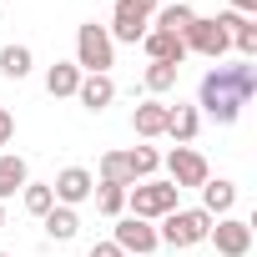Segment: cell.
I'll use <instances>...</instances> for the list:
<instances>
[{"label": "cell", "instance_id": "obj_25", "mask_svg": "<svg viewBox=\"0 0 257 257\" xmlns=\"http://www.w3.org/2000/svg\"><path fill=\"white\" fill-rule=\"evenodd\" d=\"M126 167H132L137 182H152V172L162 167V157H157L152 147H132V152H126Z\"/></svg>", "mask_w": 257, "mask_h": 257}, {"label": "cell", "instance_id": "obj_18", "mask_svg": "<svg viewBox=\"0 0 257 257\" xmlns=\"http://www.w3.org/2000/svg\"><path fill=\"white\" fill-rule=\"evenodd\" d=\"M76 86H81V66L76 61H56L46 71V91L51 96H76Z\"/></svg>", "mask_w": 257, "mask_h": 257}, {"label": "cell", "instance_id": "obj_21", "mask_svg": "<svg viewBox=\"0 0 257 257\" xmlns=\"http://www.w3.org/2000/svg\"><path fill=\"white\" fill-rule=\"evenodd\" d=\"M96 212H106V217H121L126 212V187H116V182H96Z\"/></svg>", "mask_w": 257, "mask_h": 257}, {"label": "cell", "instance_id": "obj_22", "mask_svg": "<svg viewBox=\"0 0 257 257\" xmlns=\"http://www.w3.org/2000/svg\"><path fill=\"white\" fill-rule=\"evenodd\" d=\"M101 182H116V187H137L132 167H126V152H106V157H101Z\"/></svg>", "mask_w": 257, "mask_h": 257}, {"label": "cell", "instance_id": "obj_29", "mask_svg": "<svg viewBox=\"0 0 257 257\" xmlns=\"http://www.w3.org/2000/svg\"><path fill=\"white\" fill-rule=\"evenodd\" d=\"M0 227H6V202H0Z\"/></svg>", "mask_w": 257, "mask_h": 257}, {"label": "cell", "instance_id": "obj_10", "mask_svg": "<svg viewBox=\"0 0 257 257\" xmlns=\"http://www.w3.org/2000/svg\"><path fill=\"white\" fill-rule=\"evenodd\" d=\"M91 192H96V177H91L86 167H66V172L51 182V197H56V207H81Z\"/></svg>", "mask_w": 257, "mask_h": 257}, {"label": "cell", "instance_id": "obj_4", "mask_svg": "<svg viewBox=\"0 0 257 257\" xmlns=\"http://www.w3.org/2000/svg\"><path fill=\"white\" fill-rule=\"evenodd\" d=\"M207 232H212V217H207L202 207H177V212H167L162 227H157V237H162L167 247H197V242H207Z\"/></svg>", "mask_w": 257, "mask_h": 257}, {"label": "cell", "instance_id": "obj_6", "mask_svg": "<svg viewBox=\"0 0 257 257\" xmlns=\"http://www.w3.org/2000/svg\"><path fill=\"white\" fill-rule=\"evenodd\" d=\"M182 41H187V56L197 51V56H207L212 66H217V61L232 51V36H227L222 16H197V21L187 26V36H182Z\"/></svg>", "mask_w": 257, "mask_h": 257}, {"label": "cell", "instance_id": "obj_12", "mask_svg": "<svg viewBox=\"0 0 257 257\" xmlns=\"http://www.w3.org/2000/svg\"><path fill=\"white\" fill-rule=\"evenodd\" d=\"M76 101H81L86 111H106V106L116 101V81H111V76H81Z\"/></svg>", "mask_w": 257, "mask_h": 257}, {"label": "cell", "instance_id": "obj_19", "mask_svg": "<svg viewBox=\"0 0 257 257\" xmlns=\"http://www.w3.org/2000/svg\"><path fill=\"white\" fill-rule=\"evenodd\" d=\"M31 66H36L31 46H6V51H0V76H11V81H26V76H31Z\"/></svg>", "mask_w": 257, "mask_h": 257}, {"label": "cell", "instance_id": "obj_13", "mask_svg": "<svg viewBox=\"0 0 257 257\" xmlns=\"http://www.w3.org/2000/svg\"><path fill=\"white\" fill-rule=\"evenodd\" d=\"M232 207H237V182H227V177L202 182V212L207 217H227Z\"/></svg>", "mask_w": 257, "mask_h": 257}, {"label": "cell", "instance_id": "obj_26", "mask_svg": "<svg viewBox=\"0 0 257 257\" xmlns=\"http://www.w3.org/2000/svg\"><path fill=\"white\" fill-rule=\"evenodd\" d=\"M11 137H16V116L0 106V147H11Z\"/></svg>", "mask_w": 257, "mask_h": 257}, {"label": "cell", "instance_id": "obj_27", "mask_svg": "<svg viewBox=\"0 0 257 257\" xmlns=\"http://www.w3.org/2000/svg\"><path fill=\"white\" fill-rule=\"evenodd\" d=\"M91 257H126V252H121L116 242H96V247H91Z\"/></svg>", "mask_w": 257, "mask_h": 257}, {"label": "cell", "instance_id": "obj_3", "mask_svg": "<svg viewBox=\"0 0 257 257\" xmlns=\"http://www.w3.org/2000/svg\"><path fill=\"white\" fill-rule=\"evenodd\" d=\"M177 187L172 182H137L126 187V217H142V222H162L167 212H177Z\"/></svg>", "mask_w": 257, "mask_h": 257}, {"label": "cell", "instance_id": "obj_5", "mask_svg": "<svg viewBox=\"0 0 257 257\" xmlns=\"http://www.w3.org/2000/svg\"><path fill=\"white\" fill-rule=\"evenodd\" d=\"M157 6H162V0H116L106 36H111V41H126V46H137V41L152 31V16H157Z\"/></svg>", "mask_w": 257, "mask_h": 257}, {"label": "cell", "instance_id": "obj_24", "mask_svg": "<svg viewBox=\"0 0 257 257\" xmlns=\"http://www.w3.org/2000/svg\"><path fill=\"white\" fill-rule=\"evenodd\" d=\"M21 202H26V212H31V217H46V212L56 207V197H51V187H46V182H26V187H21Z\"/></svg>", "mask_w": 257, "mask_h": 257}, {"label": "cell", "instance_id": "obj_15", "mask_svg": "<svg viewBox=\"0 0 257 257\" xmlns=\"http://www.w3.org/2000/svg\"><path fill=\"white\" fill-rule=\"evenodd\" d=\"M26 182H31V167H26V157L6 152V157H0V202H11V197H16Z\"/></svg>", "mask_w": 257, "mask_h": 257}, {"label": "cell", "instance_id": "obj_11", "mask_svg": "<svg viewBox=\"0 0 257 257\" xmlns=\"http://www.w3.org/2000/svg\"><path fill=\"white\" fill-rule=\"evenodd\" d=\"M142 46H147L152 61H167V66H182V61H187V41H182V36H167V31H157V26L142 36Z\"/></svg>", "mask_w": 257, "mask_h": 257}, {"label": "cell", "instance_id": "obj_7", "mask_svg": "<svg viewBox=\"0 0 257 257\" xmlns=\"http://www.w3.org/2000/svg\"><path fill=\"white\" fill-rule=\"evenodd\" d=\"M111 242H116L126 257H152V252L162 247L157 227H152V222H142V217H116V227H111Z\"/></svg>", "mask_w": 257, "mask_h": 257}, {"label": "cell", "instance_id": "obj_23", "mask_svg": "<svg viewBox=\"0 0 257 257\" xmlns=\"http://www.w3.org/2000/svg\"><path fill=\"white\" fill-rule=\"evenodd\" d=\"M177 71H182V66H167V61H152V66L142 71V81H147V91H152V96H162V91H172V86H177Z\"/></svg>", "mask_w": 257, "mask_h": 257}, {"label": "cell", "instance_id": "obj_20", "mask_svg": "<svg viewBox=\"0 0 257 257\" xmlns=\"http://www.w3.org/2000/svg\"><path fill=\"white\" fill-rule=\"evenodd\" d=\"M192 21H197L192 6H157V31H167V36H187Z\"/></svg>", "mask_w": 257, "mask_h": 257}, {"label": "cell", "instance_id": "obj_8", "mask_svg": "<svg viewBox=\"0 0 257 257\" xmlns=\"http://www.w3.org/2000/svg\"><path fill=\"white\" fill-rule=\"evenodd\" d=\"M207 242H212L222 257H247V252H252V222H242V217H212Z\"/></svg>", "mask_w": 257, "mask_h": 257}, {"label": "cell", "instance_id": "obj_30", "mask_svg": "<svg viewBox=\"0 0 257 257\" xmlns=\"http://www.w3.org/2000/svg\"><path fill=\"white\" fill-rule=\"evenodd\" d=\"M0 257H16V252H0Z\"/></svg>", "mask_w": 257, "mask_h": 257}, {"label": "cell", "instance_id": "obj_9", "mask_svg": "<svg viewBox=\"0 0 257 257\" xmlns=\"http://www.w3.org/2000/svg\"><path fill=\"white\" fill-rule=\"evenodd\" d=\"M167 182L177 187V192H187V187H202V182H212V167H207V157L202 152H192V147H177L172 157H167Z\"/></svg>", "mask_w": 257, "mask_h": 257}, {"label": "cell", "instance_id": "obj_1", "mask_svg": "<svg viewBox=\"0 0 257 257\" xmlns=\"http://www.w3.org/2000/svg\"><path fill=\"white\" fill-rule=\"evenodd\" d=\"M257 91V66L252 61H242V66H212L207 76H202V111L207 116H217L222 126H232L237 116H242V106H247V96Z\"/></svg>", "mask_w": 257, "mask_h": 257}, {"label": "cell", "instance_id": "obj_16", "mask_svg": "<svg viewBox=\"0 0 257 257\" xmlns=\"http://www.w3.org/2000/svg\"><path fill=\"white\" fill-rule=\"evenodd\" d=\"M197 126H202L197 106H172V111H167V137H172L177 147H187V142L197 137Z\"/></svg>", "mask_w": 257, "mask_h": 257}, {"label": "cell", "instance_id": "obj_14", "mask_svg": "<svg viewBox=\"0 0 257 257\" xmlns=\"http://www.w3.org/2000/svg\"><path fill=\"white\" fill-rule=\"evenodd\" d=\"M167 111H172L167 101H142V106L132 111L137 137H147V142H152V137H167Z\"/></svg>", "mask_w": 257, "mask_h": 257}, {"label": "cell", "instance_id": "obj_17", "mask_svg": "<svg viewBox=\"0 0 257 257\" xmlns=\"http://www.w3.org/2000/svg\"><path fill=\"white\" fill-rule=\"evenodd\" d=\"M41 222H46V237H51V242H71V237L81 232V217H76V207H51Z\"/></svg>", "mask_w": 257, "mask_h": 257}, {"label": "cell", "instance_id": "obj_2", "mask_svg": "<svg viewBox=\"0 0 257 257\" xmlns=\"http://www.w3.org/2000/svg\"><path fill=\"white\" fill-rule=\"evenodd\" d=\"M76 66H81V76H111V66H116V41L106 36V26L86 21V26L76 31Z\"/></svg>", "mask_w": 257, "mask_h": 257}, {"label": "cell", "instance_id": "obj_28", "mask_svg": "<svg viewBox=\"0 0 257 257\" xmlns=\"http://www.w3.org/2000/svg\"><path fill=\"white\" fill-rule=\"evenodd\" d=\"M232 16H247V21H252V16H257V0H232Z\"/></svg>", "mask_w": 257, "mask_h": 257}]
</instances>
